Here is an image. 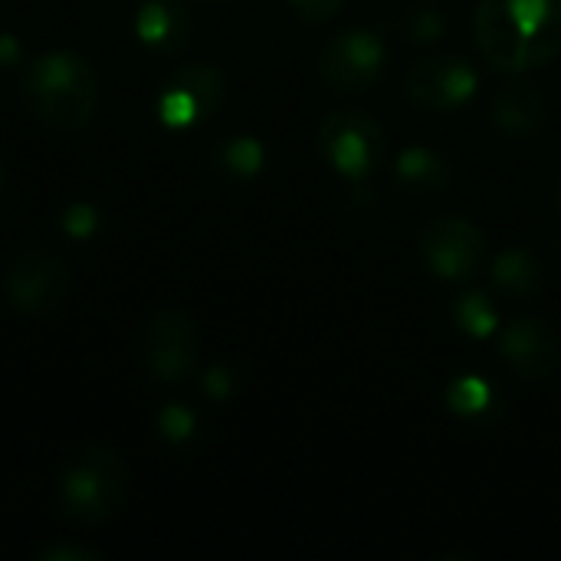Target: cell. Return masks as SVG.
I'll return each mask as SVG.
<instances>
[{"label":"cell","instance_id":"obj_9","mask_svg":"<svg viewBox=\"0 0 561 561\" xmlns=\"http://www.w3.org/2000/svg\"><path fill=\"white\" fill-rule=\"evenodd\" d=\"M197 352H201V335H197L194 319L184 309L168 306L151 316L145 339H141V358L154 381L178 385L191 378L197 365Z\"/></svg>","mask_w":561,"mask_h":561},{"label":"cell","instance_id":"obj_21","mask_svg":"<svg viewBox=\"0 0 561 561\" xmlns=\"http://www.w3.org/2000/svg\"><path fill=\"white\" fill-rule=\"evenodd\" d=\"M59 224H62V230H66L69 237H76V240H85V237H92V233L99 230L102 217H99V210H95L92 204H82V201H76V204H69V207L62 210Z\"/></svg>","mask_w":561,"mask_h":561},{"label":"cell","instance_id":"obj_2","mask_svg":"<svg viewBox=\"0 0 561 561\" xmlns=\"http://www.w3.org/2000/svg\"><path fill=\"white\" fill-rule=\"evenodd\" d=\"M20 99L43 125L76 131L89 125L99 102V79L85 56L56 49L36 56L20 79Z\"/></svg>","mask_w":561,"mask_h":561},{"label":"cell","instance_id":"obj_4","mask_svg":"<svg viewBox=\"0 0 561 561\" xmlns=\"http://www.w3.org/2000/svg\"><path fill=\"white\" fill-rule=\"evenodd\" d=\"M3 293L10 309L20 316L30 319L53 316L56 309H62V302L72 293V270L59 253L33 247L10 263L3 276Z\"/></svg>","mask_w":561,"mask_h":561},{"label":"cell","instance_id":"obj_14","mask_svg":"<svg viewBox=\"0 0 561 561\" xmlns=\"http://www.w3.org/2000/svg\"><path fill=\"white\" fill-rule=\"evenodd\" d=\"M490 283H493V293H500L503 299L526 302V299L542 293V286H546V263L529 247H510V250H503L493 260Z\"/></svg>","mask_w":561,"mask_h":561},{"label":"cell","instance_id":"obj_10","mask_svg":"<svg viewBox=\"0 0 561 561\" xmlns=\"http://www.w3.org/2000/svg\"><path fill=\"white\" fill-rule=\"evenodd\" d=\"M385 39L365 26H355L335 33L325 43L319 56V72L335 92H368L385 76Z\"/></svg>","mask_w":561,"mask_h":561},{"label":"cell","instance_id":"obj_5","mask_svg":"<svg viewBox=\"0 0 561 561\" xmlns=\"http://www.w3.org/2000/svg\"><path fill=\"white\" fill-rule=\"evenodd\" d=\"M322 158L348 181H365L385 158V128L368 112H332L319 125Z\"/></svg>","mask_w":561,"mask_h":561},{"label":"cell","instance_id":"obj_27","mask_svg":"<svg viewBox=\"0 0 561 561\" xmlns=\"http://www.w3.org/2000/svg\"><path fill=\"white\" fill-rule=\"evenodd\" d=\"M220 3H224V0H220Z\"/></svg>","mask_w":561,"mask_h":561},{"label":"cell","instance_id":"obj_15","mask_svg":"<svg viewBox=\"0 0 561 561\" xmlns=\"http://www.w3.org/2000/svg\"><path fill=\"white\" fill-rule=\"evenodd\" d=\"M450 161L424 145H411L394 161V184L411 197H437L450 187Z\"/></svg>","mask_w":561,"mask_h":561},{"label":"cell","instance_id":"obj_6","mask_svg":"<svg viewBox=\"0 0 561 561\" xmlns=\"http://www.w3.org/2000/svg\"><path fill=\"white\" fill-rule=\"evenodd\" d=\"M421 256L437 279L467 283L480 273V266L486 260V237L473 220L444 214L424 227Z\"/></svg>","mask_w":561,"mask_h":561},{"label":"cell","instance_id":"obj_1","mask_svg":"<svg viewBox=\"0 0 561 561\" xmlns=\"http://www.w3.org/2000/svg\"><path fill=\"white\" fill-rule=\"evenodd\" d=\"M473 36L496 72L539 69L561 53V0H480Z\"/></svg>","mask_w":561,"mask_h":561},{"label":"cell","instance_id":"obj_23","mask_svg":"<svg viewBox=\"0 0 561 561\" xmlns=\"http://www.w3.org/2000/svg\"><path fill=\"white\" fill-rule=\"evenodd\" d=\"M204 394H207L210 401H227V398L233 394V371L224 368V365L210 368V371L204 375Z\"/></svg>","mask_w":561,"mask_h":561},{"label":"cell","instance_id":"obj_11","mask_svg":"<svg viewBox=\"0 0 561 561\" xmlns=\"http://www.w3.org/2000/svg\"><path fill=\"white\" fill-rule=\"evenodd\" d=\"M500 358L523 381H549L559 371L561 335L546 319H516L500 332Z\"/></svg>","mask_w":561,"mask_h":561},{"label":"cell","instance_id":"obj_7","mask_svg":"<svg viewBox=\"0 0 561 561\" xmlns=\"http://www.w3.org/2000/svg\"><path fill=\"white\" fill-rule=\"evenodd\" d=\"M227 99V76L210 62L178 66L158 92V118L168 128H191L207 122Z\"/></svg>","mask_w":561,"mask_h":561},{"label":"cell","instance_id":"obj_18","mask_svg":"<svg viewBox=\"0 0 561 561\" xmlns=\"http://www.w3.org/2000/svg\"><path fill=\"white\" fill-rule=\"evenodd\" d=\"M454 322L470 339H490L500 329V309L486 293H467L454 302Z\"/></svg>","mask_w":561,"mask_h":561},{"label":"cell","instance_id":"obj_16","mask_svg":"<svg viewBox=\"0 0 561 561\" xmlns=\"http://www.w3.org/2000/svg\"><path fill=\"white\" fill-rule=\"evenodd\" d=\"M447 404L467 424H490L500 411V398H496L493 385L477 375L454 378L447 388Z\"/></svg>","mask_w":561,"mask_h":561},{"label":"cell","instance_id":"obj_17","mask_svg":"<svg viewBox=\"0 0 561 561\" xmlns=\"http://www.w3.org/2000/svg\"><path fill=\"white\" fill-rule=\"evenodd\" d=\"M263 161H266V151L256 138L250 135H237V138H227L217 151H214V164L230 174V178H256L263 171Z\"/></svg>","mask_w":561,"mask_h":561},{"label":"cell","instance_id":"obj_20","mask_svg":"<svg viewBox=\"0 0 561 561\" xmlns=\"http://www.w3.org/2000/svg\"><path fill=\"white\" fill-rule=\"evenodd\" d=\"M158 434L168 440V444H187L194 440L197 434V414L184 404H168L158 411Z\"/></svg>","mask_w":561,"mask_h":561},{"label":"cell","instance_id":"obj_12","mask_svg":"<svg viewBox=\"0 0 561 561\" xmlns=\"http://www.w3.org/2000/svg\"><path fill=\"white\" fill-rule=\"evenodd\" d=\"M546 99L536 85L529 82H513L500 89L490 102V118L493 125L510 135V138H529L546 125Z\"/></svg>","mask_w":561,"mask_h":561},{"label":"cell","instance_id":"obj_22","mask_svg":"<svg viewBox=\"0 0 561 561\" xmlns=\"http://www.w3.org/2000/svg\"><path fill=\"white\" fill-rule=\"evenodd\" d=\"M289 7L306 23H325V20H332V16L342 13L345 0H289Z\"/></svg>","mask_w":561,"mask_h":561},{"label":"cell","instance_id":"obj_25","mask_svg":"<svg viewBox=\"0 0 561 561\" xmlns=\"http://www.w3.org/2000/svg\"><path fill=\"white\" fill-rule=\"evenodd\" d=\"M20 59V43L13 33H0V66H13Z\"/></svg>","mask_w":561,"mask_h":561},{"label":"cell","instance_id":"obj_13","mask_svg":"<svg viewBox=\"0 0 561 561\" xmlns=\"http://www.w3.org/2000/svg\"><path fill=\"white\" fill-rule=\"evenodd\" d=\"M135 33L148 49L158 53H181L191 43L194 23L178 0H148L135 13Z\"/></svg>","mask_w":561,"mask_h":561},{"label":"cell","instance_id":"obj_24","mask_svg":"<svg viewBox=\"0 0 561 561\" xmlns=\"http://www.w3.org/2000/svg\"><path fill=\"white\" fill-rule=\"evenodd\" d=\"M43 561H99L102 556L92 552V549H79V546H49L39 552Z\"/></svg>","mask_w":561,"mask_h":561},{"label":"cell","instance_id":"obj_26","mask_svg":"<svg viewBox=\"0 0 561 561\" xmlns=\"http://www.w3.org/2000/svg\"><path fill=\"white\" fill-rule=\"evenodd\" d=\"M559 210H561V181H559Z\"/></svg>","mask_w":561,"mask_h":561},{"label":"cell","instance_id":"obj_8","mask_svg":"<svg viewBox=\"0 0 561 561\" xmlns=\"http://www.w3.org/2000/svg\"><path fill=\"white\" fill-rule=\"evenodd\" d=\"M480 85V72L470 59L437 53L421 56L404 72V95L427 112H454L463 108Z\"/></svg>","mask_w":561,"mask_h":561},{"label":"cell","instance_id":"obj_19","mask_svg":"<svg viewBox=\"0 0 561 561\" xmlns=\"http://www.w3.org/2000/svg\"><path fill=\"white\" fill-rule=\"evenodd\" d=\"M401 33L411 39V43H431V39H440L444 30H447V20L437 7L431 3H414L408 10H401V20H398Z\"/></svg>","mask_w":561,"mask_h":561},{"label":"cell","instance_id":"obj_3","mask_svg":"<svg viewBox=\"0 0 561 561\" xmlns=\"http://www.w3.org/2000/svg\"><path fill=\"white\" fill-rule=\"evenodd\" d=\"M56 500L66 519L82 526H99L118 516L128 500V467L108 447L79 450L56 483Z\"/></svg>","mask_w":561,"mask_h":561}]
</instances>
